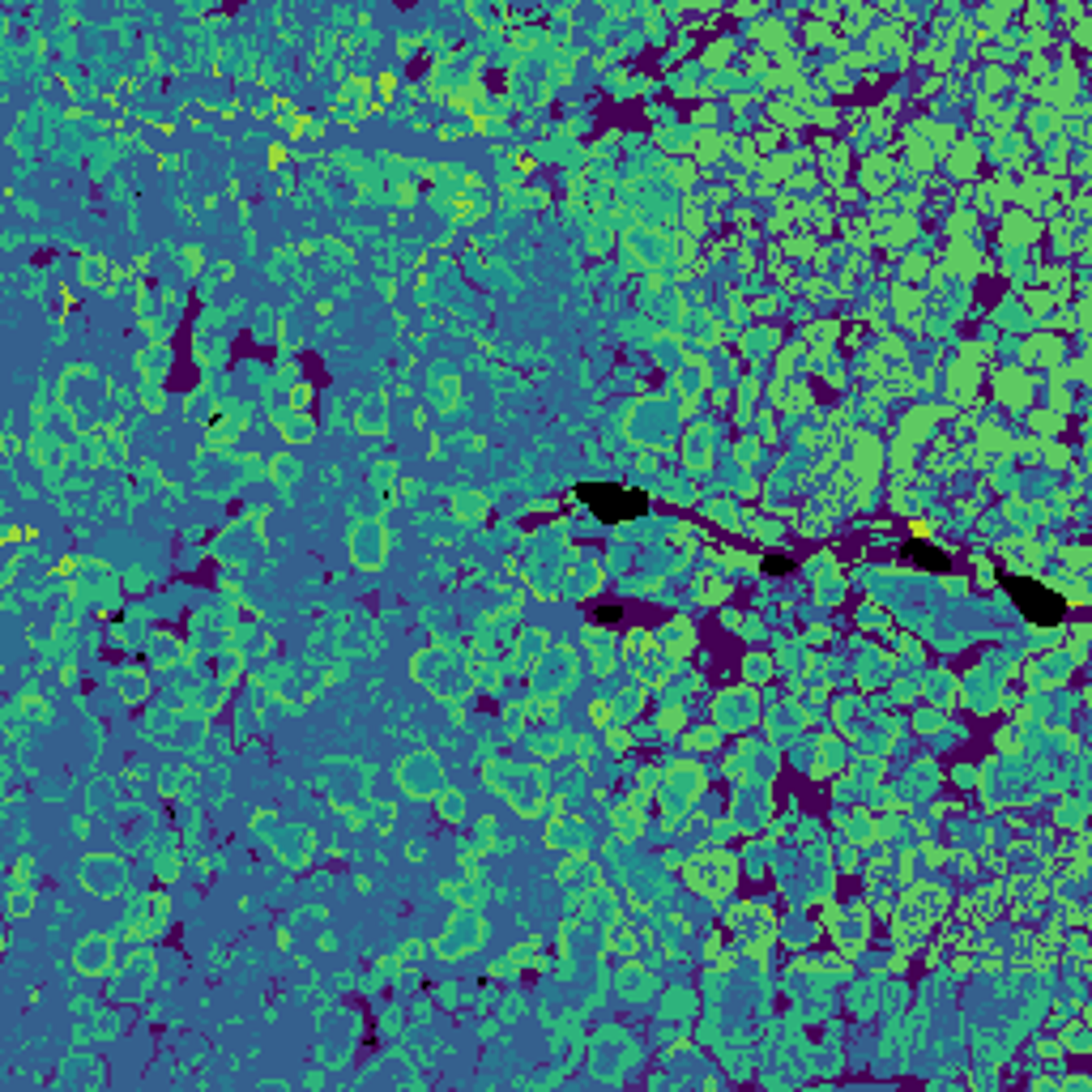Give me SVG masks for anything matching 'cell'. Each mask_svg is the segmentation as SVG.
<instances>
[{"label": "cell", "mask_w": 1092, "mask_h": 1092, "mask_svg": "<svg viewBox=\"0 0 1092 1092\" xmlns=\"http://www.w3.org/2000/svg\"><path fill=\"white\" fill-rule=\"evenodd\" d=\"M410 670L419 674V683H423L431 695H440V700H461V695H470L474 687V674L466 670V661L457 658V653H448V649H423V653H414Z\"/></svg>", "instance_id": "6da1fadb"}, {"label": "cell", "mask_w": 1092, "mask_h": 1092, "mask_svg": "<svg viewBox=\"0 0 1092 1092\" xmlns=\"http://www.w3.org/2000/svg\"><path fill=\"white\" fill-rule=\"evenodd\" d=\"M487 781H491L512 810L521 815H538L542 799H546V786H542V773L538 768H525V764H512V760H491L487 764Z\"/></svg>", "instance_id": "7a4b0ae2"}, {"label": "cell", "mask_w": 1092, "mask_h": 1092, "mask_svg": "<svg viewBox=\"0 0 1092 1092\" xmlns=\"http://www.w3.org/2000/svg\"><path fill=\"white\" fill-rule=\"evenodd\" d=\"M658 802L666 807V815H683V810H692L695 802H700V794H705V768L695 760H683V764H670L666 773L658 776Z\"/></svg>", "instance_id": "3957f363"}, {"label": "cell", "mask_w": 1092, "mask_h": 1092, "mask_svg": "<svg viewBox=\"0 0 1092 1092\" xmlns=\"http://www.w3.org/2000/svg\"><path fill=\"white\" fill-rule=\"evenodd\" d=\"M760 695H755V687H721V692L713 695V726L717 730H730V734H742V730H752L755 721H760Z\"/></svg>", "instance_id": "277c9868"}, {"label": "cell", "mask_w": 1092, "mask_h": 1092, "mask_svg": "<svg viewBox=\"0 0 1092 1092\" xmlns=\"http://www.w3.org/2000/svg\"><path fill=\"white\" fill-rule=\"evenodd\" d=\"M397 786L410 799H435L444 789V764L435 752H410L397 764Z\"/></svg>", "instance_id": "5b68a950"}, {"label": "cell", "mask_w": 1092, "mask_h": 1092, "mask_svg": "<svg viewBox=\"0 0 1092 1092\" xmlns=\"http://www.w3.org/2000/svg\"><path fill=\"white\" fill-rule=\"evenodd\" d=\"M674 431H679V419L666 406H658V401L653 406H636L632 419H627V435L645 448H670Z\"/></svg>", "instance_id": "8992f818"}, {"label": "cell", "mask_w": 1092, "mask_h": 1092, "mask_svg": "<svg viewBox=\"0 0 1092 1092\" xmlns=\"http://www.w3.org/2000/svg\"><path fill=\"white\" fill-rule=\"evenodd\" d=\"M82 883L95 896L111 901V896H120L124 888H129V862H120V857H111V854L86 857L82 862Z\"/></svg>", "instance_id": "52a82bcc"}, {"label": "cell", "mask_w": 1092, "mask_h": 1092, "mask_svg": "<svg viewBox=\"0 0 1092 1092\" xmlns=\"http://www.w3.org/2000/svg\"><path fill=\"white\" fill-rule=\"evenodd\" d=\"M773 815V794H768V781H739V794H734V823L742 833H760Z\"/></svg>", "instance_id": "ba28073f"}, {"label": "cell", "mask_w": 1092, "mask_h": 1092, "mask_svg": "<svg viewBox=\"0 0 1092 1092\" xmlns=\"http://www.w3.org/2000/svg\"><path fill=\"white\" fill-rule=\"evenodd\" d=\"M482 935H487V926H482V914L478 909H461L453 922H448V930L435 939V951L444 956V960H457V956H466V951H474L482 943Z\"/></svg>", "instance_id": "9c48e42d"}, {"label": "cell", "mask_w": 1092, "mask_h": 1092, "mask_svg": "<svg viewBox=\"0 0 1092 1092\" xmlns=\"http://www.w3.org/2000/svg\"><path fill=\"white\" fill-rule=\"evenodd\" d=\"M351 559L363 572H376L380 564L388 559V529L380 521H359L351 534Z\"/></svg>", "instance_id": "30bf717a"}, {"label": "cell", "mask_w": 1092, "mask_h": 1092, "mask_svg": "<svg viewBox=\"0 0 1092 1092\" xmlns=\"http://www.w3.org/2000/svg\"><path fill=\"white\" fill-rule=\"evenodd\" d=\"M576 679V653L572 649H546V658L538 661V670H534V687H538L542 695H559L568 687V683Z\"/></svg>", "instance_id": "8fae6325"}, {"label": "cell", "mask_w": 1092, "mask_h": 1092, "mask_svg": "<svg viewBox=\"0 0 1092 1092\" xmlns=\"http://www.w3.org/2000/svg\"><path fill=\"white\" fill-rule=\"evenodd\" d=\"M73 969L86 977H103L107 969H116V943L111 935H86L73 951Z\"/></svg>", "instance_id": "7c38bea8"}, {"label": "cell", "mask_w": 1092, "mask_h": 1092, "mask_svg": "<svg viewBox=\"0 0 1092 1092\" xmlns=\"http://www.w3.org/2000/svg\"><path fill=\"white\" fill-rule=\"evenodd\" d=\"M956 700H964L973 713H994L998 708V674H990V670L969 674V679L956 687Z\"/></svg>", "instance_id": "4fadbf2b"}, {"label": "cell", "mask_w": 1092, "mask_h": 1092, "mask_svg": "<svg viewBox=\"0 0 1092 1092\" xmlns=\"http://www.w3.org/2000/svg\"><path fill=\"white\" fill-rule=\"evenodd\" d=\"M653 640L666 649L670 658H687V653L695 649V623L683 619V615H674V619H666L658 632H653Z\"/></svg>", "instance_id": "5bb4252c"}, {"label": "cell", "mask_w": 1092, "mask_h": 1092, "mask_svg": "<svg viewBox=\"0 0 1092 1092\" xmlns=\"http://www.w3.org/2000/svg\"><path fill=\"white\" fill-rule=\"evenodd\" d=\"M683 466L692 474L713 470V431L708 427H692L687 440H683Z\"/></svg>", "instance_id": "9a60e30c"}, {"label": "cell", "mask_w": 1092, "mask_h": 1092, "mask_svg": "<svg viewBox=\"0 0 1092 1092\" xmlns=\"http://www.w3.org/2000/svg\"><path fill=\"white\" fill-rule=\"evenodd\" d=\"M674 388H679L683 397H687V406H692V401L708 388V372H705V363H700V359H687V354H683L679 367H674Z\"/></svg>", "instance_id": "2e32d148"}, {"label": "cell", "mask_w": 1092, "mask_h": 1092, "mask_svg": "<svg viewBox=\"0 0 1092 1092\" xmlns=\"http://www.w3.org/2000/svg\"><path fill=\"white\" fill-rule=\"evenodd\" d=\"M546 845L559 849V854H580V845H585V828L576 820H551V828H546Z\"/></svg>", "instance_id": "e0dca14e"}, {"label": "cell", "mask_w": 1092, "mask_h": 1092, "mask_svg": "<svg viewBox=\"0 0 1092 1092\" xmlns=\"http://www.w3.org/2000/svg\"><path fill=\"white\" fill-rule=\"evenodd\" d=\"M372 95V86L367 82H346V90H341V98H338V116H346V120H363L367 116V103L363 98Z\"/></svg>", "instance_id": "ac0fdd59"}, {"label": "cell", "mask_w": 1092, "mask_h": 1092, "mask_svg": "<svg viewBox=\"0 0 1092 1092\" xmlns=\"http://www.w3.org/2000/svg\"><path fill=\"white\" fill-rule=\"evenodd\" d=\"M773 674H776L773 658L760 653V649H752V653L742 658V683H747V687H764V683H773Z\"/></svg>", "instance_id": "d6986e66"}, {"label": "cell", "mask_w": 1092, "mask_h": 1092, "mask_svg": "<svg viewBox=\"0 0 1092 1092\" xmlns=\"http://www.w3.org/2000/svg\"><path fill=\"white\" fill-rule=\"evenodd\" d=\"M435 807H440V820L444 823H461L466 815H470V802H466V794L453 786H444L440 794H435Z\"/></svg>", "instance_id": "ffe728a7"}, {"label": "cell", "mask_w": 1092, "mask_h": 1092, "mask_svg": "<svg viewBox=\"0 0 1092 1092\" xmlns=\"http://www.w3.org/2000/svg\"><path fill=\"white\" fill-rule=\"evenodd\" d=\"M768 726H773V742H786V747H789V742L799 739V730H802V713H799L794 705H789V708H776Z\"/></svg>", "instance_id": "44dd1931"}, {"label": "cell", "mask_w": 1092, "mask_h": 1092, "mask_svg": "<svg viewBox=\"0 0 1092 1092\" xmlns=\"http://www.w3.org/2000/svg\"><path fill=\"white\" fill-rule=\"evenodd\" d=\"M914 730H917V734H926V739L943 734V730H948V708H939V705H917V708H914Z\"/></svg>", "instance_id": "7402d4cb"}, {"label": "cell", "mask_w": 1092, "mask_h": 1092, "mask_svg": "<svg viewBox=\"0 0 1092 1092\" xmlns=\"http://www.w3.org/2000/svg\"><path fill=\"white\" fill-rule=\"evenodd\" d=\"M431 393H435V401H440V410L448 414V410H453V406L461 401V380H457V376H444V372H440V376L431 380Z\"/></svg>", "instance_id": "603a6c76"}, {"label": "cell", "mask_w": 1092, "mask_h": 1092, "mask_svg": "<svg viewBox=\"0 0 1092 1092\" xmlns=\"http://www.w3.org/2000/svg\"><path fill=\"white\" fill-rule=\"evenodd\" d=\"M862 184H867V189L892 184V163H888V158H867V176H862Z\"/></svg>", "instance_id": "cb8c5ba5"}, {"label": "cell", "mask_w": 1092, "mask_h": 1092, "mask_svg": "<svg viewBox=\"0 0 1092 1092\" xmlns=\"http://www.w3.org/2000/svg\"><path fill=\"white\" fill-rule=\"evenodd\" d=\"M167 363H171V351H167V346H150V351H142V367L150 372L154 380H158V372H163Z\"/></svg>", "instance_id": "d4e9b609"}, {"label": "cell", "mask_w": 1092, "mask_h": 1092, "mask_svg": "<svg viewBox=\"0 0 1092 1092\" xmlns=\"http://www.w3.org/2000/svg\"><path fill=\"white\" fill-rule=\"evenodd\" d=\"M773 346H776V333H773V329H755V333H747V354H752V359L768 354Z\"/></svg>", "instance_id": "484cf974"}, {"label": "cell", "mask_w": 1092, "mask_h": 1092, "mask_svg": "<svg viewBox=\"0 0 1092 1092\" xmlns=\"http://www.w3.org/2000/svg\"><path fill=\"white\" fill-rule=\"evenodd\" d=\"M529 752L538 755V760H555V755H559V739H555V734H534V739H529Z\"/></svg>", "instance_id": "4316f807"}, {"label": "cell", "mask_w": 1092, "mask_h": 1092, "mask_svg": "<svg viewBox=\"0 0 1092 1092\" xmlns=\"http://www.w3.org/2000/svg\"><path fill=\"white\" fill-rule=\"evenodd\" d=\"M312 431H316V423L307 419V410H294V419L286 423V440H307Z\"/></svg>", "instance_id": "83f0119b"}, {"label": "cell", "mask_w": 1092, "mask_h": 1092, "mask_svg": "<svg viewBox=\"0 0 1092 1092\" xmlns=\"http://www.w3.org/2000/svg\"><path fill=\"white\" fill-rule=\"evenodd\" d=\"M457 508H461V517H482V512H487V500H482V495H461Z\"/></svg>", "instance_id": "f1b7e54d"}, {"label": "cell", "mask_w": 1092, "mask_h": 1092, "mask_svg": "<svg viewBox=\"0 0 1092 1092\" xmlns=\"http://www.w3.org/2000/svg\"><path fill=\"white\" fill-rule=\"evenodd\" d=\"M951 781H960V789H973L977 786V768H969V764H956V768H951Z\"/></svg>", "instance_id": "f546056e"}, {"label": "cell", "mask_w": 1092, "mask_h": 1092, "mask_svg": "<svg viewBox=\"0 0 1092 1092\" xmlns=\"http://www.w3.org/2000/svg\"><path fill=\"white\" fill-rule=\"evenodd\" d=\"M273 474H282L278 482H294V474H299V461H294V457H278V461H273Z\"/></svg>", "instance_id": "4dcf8cb0"}, {"label": "cell", "mask_w": 1092, "mask_h": 1092, "mask_svg": "<svg viewBox=\"0 0 1092 1092\" xmlns=\"http://www.w3.org/2000/svg\"><path fill=\"white\" fill-rule=\"evenodd\" d=\"M124 695H129V700H142V695H145V679H142V674H129V679H124Z\"/></svg>", "instance_id": "1f68e13d"}, {"label": "cell", "mask_w": 1092, "mask_h": 1092, "mask_svg": "<svg viewBox=\"0 0 1092 1092\" xmlns=\"http://www.w3.org/2000/svg\"><path fill=\"white\" fill-rule=\"evenodd\" d=\"M103 278H107L103 260H86V282H103Z\"/></svg>", "instance_id": "d6a6232c"}, {"label": "cell", "mask_w": 1092, "mask_h": 1092, "mask_svg": "<svg viewBox=\"0 0 1092 1092\" xmlns=\"http://www.w3.org/2000/svg\"><path fill=\"white\" fill-rule=\"evenodd\" d=\"M26 904H30V896H26V892H17V896H13V901H9V914L17 917V914H22V909H26Z\"/></svg>", "instance_id": "836d02e7"}]
</instances>
